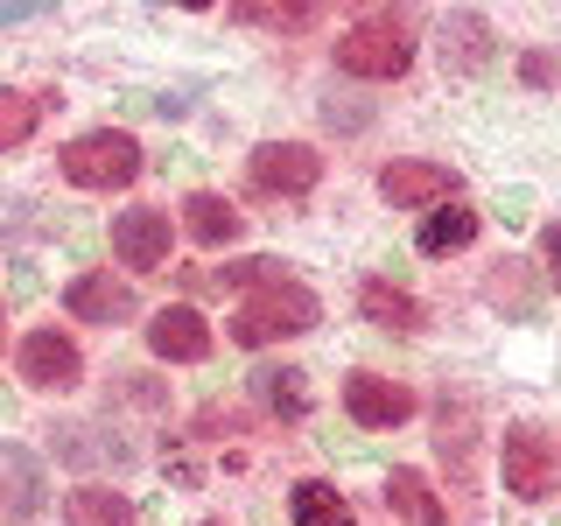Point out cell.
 Segmentation results:
<instances>
[{
  "instance_id": "cell-1",
  "label": "cell",
  "mask_w": 561,
  "mask_h": 526,
  "mask_svg": "<svg viewBox=\"0 0 561 526\" xmlns=\"http://www.w3.org/2000/svg\"><path fill=\"white\" fill-rule=\"evenodd\" d=\"M316 323H323L316 288H309V281H295V274H280V281H267V288L239 295V309H232V344L260 351V344H280V338H302V330H316Z\"/></svg>"
},
{
  "instance_id": "cell-17",
  "label": "cell",
  "mask_w": 561,
  "mask_h": 526,
  "mask_svg": "<svg viewBox=\"0 0 561 526\" xmlns=\"http://www.w3.org/2000/svg\"><path fill=\"white\" fill-rule=\"evenodd\" d=\"M288 519L295 526H358V513H351V499L337 484H323V478H302L288 491Z\"/></svg>"
},
{
  "instance_id": "cell-25",
  "label": "cell",
  "mask_w": 561,
  "mask_h": 526,
  "mask_svg": "<svg viewBox=\"0 0 561 526\" xmlns=\"http://www.w3.org/2000/svg\"><path fill=\"white\" fill-rule=\"evenodd\" d=\"M0 338H8V309H0Z\"/></svg>"
},
{
  "instance_id": "cell-16",
  "label": "cell",
  "mask_w": 561,
  "mask_h": 526,
  "mask_svg": "<svg viewBox=\"0 0 561 526\" xmlns=\"http://www.w3.org/2000/svg\"><path fill=\"white\" fill-rule=\"evenodd\" d=\"M470 239H478V210H470V204H435L428 218H421V232H414V245H421L428 260L463 253Z\"/></svg>"
},
{
  "instance_id": "cell-19",
  "label": "cell",
  "mask_w": 561,
  "mask_h": 526,
  "mask_svg": "<svg viewBox=\"0 0 561 526\" xmlns=\"http://www.w3.org/2000/svg\"><path fill=\"white\" fill-rule=\"evenodd\" d=\"M443 64H449V70L491 64V22H484V14H449V28H443Z\"/></svg>"
},
{
  "instance_id": "cell-26",
  "label": "cell",
  "mask_w": 561,
  "mask_h": 526,
  "mask_svg": "<svg viewBox=\"0 0 561 526\" xmlns=\"http://www.w3.org/2000/svg\"><path fill=\"white\" fill-rule=\"evenodd\" d=\"M204 526H225V519H204Z\"/></svg>"
},
{
  "instance_id": "cell-13",
  "label": "cell",
  "mask_w": 561,
  "mask_h": 526,
  "mask_svg": "<svg viewBox=\"0 0 561 526\" xmlns=\"http://www.w3.org/2000/svg\"><path fill=\"white\" fill-rule=\"evenodd\" d=\"M358 316L365 323H379V330H400V338H414L421 323H428V309H421V295L408 288H393V281H358Z\"/></svg>"
},
{
  "instance_id": "cell-24",
  "label": "cell",
  "mask_w": 561,
  "mask_h": 526,
  "mask_svg": "<svg viewBox=\"0 0 561 526\" xmlns=\"http://www.w3.org/2000/svg\"><path fill=\"white\" fill-rule=\"evenodd\" d=\"M519 78H526V84H554V57H540V49H526V57H519Z\"/></svg>"
},
{
  "instance_id": "cell-8",
  "label": "cell",
  "mask_w": 561,
  "mask_h": 526,
  "mask_svg": "<svg viewBox=\"0 0 561 526\" xmlns=\"http://www.w3.org/2000/svg\"><path fill=\"white\" fill-rule=\"evenodd\" d=\"M64 309L78 316V323H134L140 316V295H134V281H113V267H84V274H70V288H64Z\"/></svg>"
},
{
  "instance_id": "cell-21",
  "label": "cell",
  "mask_w": 561,
  "mask_h": 526,
  "mask_svg": "<svg viewBox=\"0 0 561 526\" xmlns=\"http://www.w3.org/2000/svg\"><path fill=\"white\" fill-rule=\"evenodd\" d=\"M232 22H253V28H274V35H302V28H316L323 22V8L316 0H288V8H232Z\"/></svg>"
},
{
  "instance_id": "cell-15",
  "label": "cell",
  "mask_w": 561,
  "mask_h": 526,
  "mask_svg": "<svg viewBox=\"0 0 561 526\" xmlns=\"http://www.w3.org/2000/svg\"><path fill=\"white\" fill-rule=\"evenodd\" d=\"M64 526H134V499L113 484H70L64 491Z\"/></svg>"
},
{
  "instance_id": "cell-20",
  "label": "cell",
  "mask_w": 561,
  "mask_h": 526,
  "mask_svg": "<svg viewBox=\"0 0 561 526\" xmlns=\"http://www.w3.org/2000/svg\"><path fill=\"white\" fill-rule=\"evenodd\" d=\"M309 373H295V365H267V373H253V393L267 400L274 414H288V421H302L309 414Z\"/></svg>"
},
{
  "instance_id": "cell-3",
  "label": "cell",
  "mask_w": 561,
  "mask_h": 526,
  "mask_svg": "<svg viewBox=\"0 0 561 526\" xmlns=\"http://www.w3.org/2000/svg\"><path fill=\"white\" fill-rule=\"evenodd\" d=\"M499 478L513 491L519 505H540L561 491V443L540 421H513V428L499 435Z\"/></svg>"
},
{
  "instance_id": "cell-22",
  "label": "cell",
  "mask_w": 561,
  "mask_h": 526,
  "mask_svg": "<svg viewBox=\"0 0 561 526\" xmlns=\"http://www.w3.org/2000/svg\"><path fill=\"white\" fill-rule=\"evenodd\" d=\"M35 119H43V99H35V92H14V84H0V155L22 148V140L35 134Z\"/></svg>"
},
{
  "instance_id": "cell-7",
  "label": "cell",
  "mask_w": 561,
  "mask_h": 526,
  "mask_svg": "<svg viewBox=\"0 0 561 526\" xmlns=\"http://www.w3.org/2000/svg\"><path fill=\"white\" fill-rule=\"evenodd\" d=\"M169 245H175V225H169L162 204H134L113 218V260L119 267L154 274V267H169Z\"/></svg>"
},
{
  "instance_id": "cell-10",
  "label": "cell",
  "mask_w": 561,
  "mask_h": 526,
  "mask_svg": "<svg viewBox=\"0 0 561 526\" xmlns=\"http://www.w3.org/2000/svg\"><path fill=\"white\" fill-rule=\"evenodd\" d=\"M148 351H154L162 365H204L210 351H218V338H210L204 309L169 302V309H154V316H148Z\"/></svg>"
},
{
  "instance_id": "cell-12",
  "label": "cell",
  "mask_w": 561,
  "mask_h": 526,
  "mask_svg": "<svg viewBox=\"0 0 561 526\" xmlns=\"http://www.w3.org/2000/svg\"><path fill=\"white\" fill-rule=\"evenodd\" d=\"M183 232L218 253V245H239L245 210H239L232 197H218V190H190V197H183Z\"/></svg>"
},
{
  "instance_id": "cell-4",
  "label": "cell",
  "mask_w": 561,
  "mask_h": 526,
  "mask_svg": "<svg viewBox=\"0 0 561 526\" xmlns=\"http://www.w3.org/2000/svg\"><path fill=\"white\" fill-rule=\"evenodd\" d=\"M57 169H64V183L99 190V197H105V190H127L140 175V140L119 134V127H92V134H78L57 155Z\"/></svg>"
},
{
  "instance_id": "cell-18",
  "label": "cell",
  "mask_w": 561,
  "mask_h": 526,
  "mask_svg": "<svg viewBox=\"0 0 561 526\" xmlns=\"http://www.w3.org/2000/svg\"><path fill=\"white\" fill-rule=\"evenodd\" d=\"M183 281L190 288H267V281H280V260H267V253H253V260H232V267H183Z\"/></svg>"
},
{
  "instance_id": "cell-6",
  "label": "cell",
  "mask_w": 561,
  "mask_h": 526,
  "mask_svg": "<svg viewBox=\"0 0 561 526\" xmlns=\"http://www.w3.org/2000/svg\"><path fill=\"white\" fill-rule=\"evenodd\" d=\"M245 175H253L260 197H309V190L323 183V155H316L309 140H260Z\"/></svg>"
},
{
  "instance_id": "cell-2",
  "label": "cell",
  "mask_w": 561,
  "mask_h": 526,
  "mask_svg": "<svg viewBox=\"0 0 561 526\" xmlns=\"http://www.w3.org/2000/svg\"><path fill=\"white\" fill-rule=\"evenodd\" d=\"M337 70L344 78H365V84H393L414 70V28L408 14L379 8V14H358L344 35H337Z\"/></svg>"
},
{
  "instance_id": "cell-9",
  "label": "cell",
  "mask_w": 561,
  "mask_h": 526,
  "mask_svg": "<svg viewBox=\"0 0 561 526\" xmlns=\"http://www.w3.org/2000/svg\"><path fill=\"white\" fill-rule=\"evenodd\" d=\"M414 386L408 379H386V373H351L344 379V414L358 421V428H400V421H414Z\"/></svg>"
},
{
  "instance_id": "cell-5",
  "label": "cell",
  "mask_w": 561,
  "mask_h": 526,
  "mask_svg": "<svg viewBox=\"0 0 561 526\" xmlns=\"http://www.w3.org/2000/svg\"><path fill=\"white\" fill-rule=\"evenodd\" d=\"M14 373H22V386H35V393H70V386L84 379V351H78V338H64L57 323H43L14 351Z\"/></svg>"
},
{
  "instance_id": "cell-14",
  "label": "cell",
  "mask_w": 561,
  "mask_h": 526,
  "mask_svg": "<svg viewBox=\"0 0 561 526\" xmlns=\"http://www.w3.org/2000/svg\"><path fill=\"white\" fill-rule=\"evenodd\" d=\"M386 513H393L400 526H449V505L435 499V484L421 478V470H408V464L386 478Z\"/></svg>"
},
{
  "instance_id": "cell-11",
  "label": "cell",
  "mask_w": 561,
  "mask_h": 526,
  "mask_svg": "<svg viewBox=\"0 0 561 526\" xmlns=\"http://www.w3.org/2000/svg\"><path fill=\"white\" fill-rule=\"evenodd\" d=\"M379 197L393 204V210L456 204V169H443V162H386L379 169Z\"/></svg>"
},
{
  "instance_id": "cell-23",
  "label": "cell",
  "mask_w": 561,
  "mask_h": 526,
  "mask_svg": "<svg viewBox=\"0 0 561 526\" xmlns=\"http://www.w3.org/2000/svg\"><path fill=\"white\" fill-rule=\"evenodd\" d=\"M540 267H548V288L561 295V218L540 225Z\"/></svg>"
}]
</instances>
